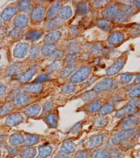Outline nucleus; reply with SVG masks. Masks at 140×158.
I'll return each mask as SVG.
<instances>
[{
  "instance_id": "obj_1",
  "label": "nucleus",
  "mask_w": 140,
  "mask_h": 158,
  "mask_svg": "<svg viewBox=\"0 0 140 158\" xmlns=\"http://www.w3.org/2000/svg\"><path fill=\"white\" fill-rule=\"evenodd\" d=\"M135 133V130L133 129H123L118 133L113 135L111 138V143L113 144H119L121 142L128 140L130 137H132Z\"/></svg>"
},
{
  "instance_id": "obj_2",
  "label": "nucleus",
  "mask_w": 140,
  "mask_h": 158,
  "mask_svg": "<svg viewBox=\"0 0 140 158\" xmlns=\"http://www.w3.org/2000/svg\"><path fill=\"white\" fill-rule=\"evenodd\" d=\"M103 141V136L101 135H97L91 137L86 142V147L88 149L97 148L100 146Z\"/></svg>"
},
{
  "instance_id": "obj_3",
  "label": "nucleus",
  "mask_w": 140,
  "mask_h": 158,
  "mask_svg": "<svg viewBox=\"0 0 140 158\" xmlns=\"http://www.w3.org/2000/svg\"><path fill=\"white\" fill-rule=\"evenodd\" d=\"M140 122V119L138 115L129 117L124 120L121 124L120 128L123 129H132V127L137 126Z\"/></svg>"
},
{
  "instance_id": "obj_4",
  "label": "nucleus",
  "mask_w": 140,
  "mask_h": 158,
  "mask_svg": "<svg viewBox=\"0 0 140 158\" xmlns=\"http://www.w3.org/2000/svg\"><path fill=\"white\" fill-rule=\"evenodd\" d=\"M90 73V69L88 68L81 69L74 75L72 76L71 80L74 82H79L83 81L88 77Z\"/></svg>"
},
{
  "instance_id": "obj_5",
  "label": "nucleus",
  "mask_w": 140,
  "mask_h": 158,
  "mask_svg": "<svg viewBox=\"0 0 140 158\" xmlns=\"http://www.w3.org/2000/svg\"><path fill=\"white\" fill-rule=\"evenodd\" d=\"M135 103H129L126 106L117 111L116 114V117L118 118H121L122 117L129 115L133 113L135 109Z\"/></svg>"
},
{
  "instance_id": "obj_6",
  "label": "nucleus",
  "mask_w": 140,
  "mask_h": 158,
  "mask_svg": "<svg viewBox=\"0 0 140 158\" xmlns=\"http://www.w3.org/2000/svg\"><path fill=\"white\" fill-rule=\"evenodd\" d=\"M28 45L26 43H19L14 51V56L16 58H23L27 52Z\"/></svg>"
},
{
  "instance_id": "obj_7",
  "label": "nucleus",
  "mask_w": 140,
  "mask_h": 158,
  "mask_svg": "<svg viewBox=\"0 0 140 158\" xmlns=\"http://www.w3.org/2000/svg\"><path fill=\"white\" fill-rule=\"evenodd\" d=\"M37 69L35 67H33L30 69H29L27 72H25L24 73L20 75L18 77V81L20 82V83L25 82L30 80L31 77L34 76L35 73H36Z\"/></svg>"
},
{
  "instance_id": "obj_8",
  "label": "nucleus",
  "mask_w": 140,
  "mask_h": 158,
  "mask_svg": "<svg viewBox=\"0 0 140 158\" xmlns=\"http://www.w3.org/2000/svg\"><path fill=\"white\" fill-rule=\"evenodd\" d=\"M30 98L27 95L23 94H18L15 97L14 103L18 106H24L29 102Z\"/></svg>"
},
{
  "instance_id": "obj_9",
  "label": "nucleus",
  "mask_w": 140,
  "mask_h": 158,
  "mask_svg": "<svg viewBox=\"0 0 140 158\" xmlns=\"http://www.w3.org/2000/svg\"><path fill=\"white\" fill-rule=\"evenodd\" d=\"M44 15V10L42 7H36L33 11L32 17L33 20L35 21H40L42 20Z\"/></svg>"
},
{
  "instance_id": "obj_10",
  "label": "nucleus",
  "mask_w": 140,
  "mask_h": 158,
  "mask_svg": "<svg viewBox=\"0 0 140 158\" xmlns=\"http://www.w3.org/2000/svg\"><path fill=\"white\" fill-rule=\"evenodd\" d=\"M112 82H113L112 81V80H110V79L104 80L103 81L100 82V83H97L94 89L96 90H100V91L107 90L108 89L110 88V87H111Z\"/></svg>"
},
{
  "instance_id": "obj_11",
  "label": "nucleus",
  "mask_w": 140,
  "mask_h": 158,
  "mask_svg": "<svg viewBox=\"0 0 140 158\" xmlns=\"http://www.w3.org/2000/svg\"><path fill=\"white\" fill-rule=\"evenodd\" d=\"M93 158H110L111 154L109 151L104 149H99L94 151L92 154Z\"/></svg>"
},
{
  "instance_id": "obj_12",
  "label": "nucleus",
  "mask_w": 140,
  "mask_h": 158,
  "mask_svg": "<svg viewBox=\"0 0 140 158\" xmlns=\"http://www.w3.org/2000/svg\"><path fill=\"white\" fill-rule=\"evenodd\" d=\"M61 33L56 32L49 33L44 38V41L47 43H53L58 41L61 37Z\"/></svg>"
},
{
  "instance_id": "obj_13",
  "label": "nucleus",
  "mask_w": 140,
  "mask_h": 158,
  "mask_svg": "<svg viewBox=\"0 0 140 158\" xmlns=\"http://www.w3.org/2000/svg\"><path fill=\"white\" fill-rule=\"evenodd\" d=\"M15 25L17 27L23 28L27 25V18L25 15H19L14 20Z\"/></svg>"
},
{
  "instance_id": "obj_14",
  "label": "nucleus",
  "mask_w": 140,
  "mask_h": 158,
  "mask_svg": "<svg viewBox=\"0 0 140 158\" xmlns=\"http://www.w3.org/2000/svg\"><path fill=\"white\" fill-rule=\"evenodd\" d=\"M108 122L109 120L107 118L101 116L95 118L93 124L97 128H103L108 124Z\"/></svg>"
},
{
  "instance_id": "obj_15",
  "label": "nucleus",
  "mask_w": 140,
  "mask_h": 158,
  "mask_svg": "<svg viewBox=\"0 0 140 158\" xmlns=\"http://www.w3.org/2000/svg\"><path fill=\"white\" fill-rule=\"evenodd\" d=\"M56 46L53 44H47L42 49V53L44 56L51 55L56 51Z\"/></svg>"
},
{
  "instance_id": "obj_16",
  "label": "nucleus",
  "mask_w": 140,
  "mask_h": 158,
  "mask_svg": "<svg viewBox=\"0 0 140 158\" xmlns=\"http://www.w3.org/2000/svg\"><path fill=\"white\" fill-rule=\"evenodd\" d=\"M62 149L64 152L67 153L73 152L76 150V144L69 141H66L63 144Z\"/></svg>"
},
{
  "instance_id": "obj_17",
  "label": "nucleus",
  "mask_w": 140,
  "mask_h": 158,
  "mask_svg": "<svg viewBox=\"0 0 140 158\" xmlns=\"http://www.w3.org/2000/svg\"><path fill=\"white\" fill-rule=\"evenodd\" d=\"M16 12V10L14 8L9 7L4 10V11L2 13L1 16L4 20H9L13 15H15Z\"/></svg>"
},
{
  "instance_id": "obj_18",
  "label": "nucleus",
  "mask_w": 140,
  "mask_h": 158,
  "mask_svg": "<svg viewBox=\"0 0 140 158\" xmlns=\"http://www.w3.org/2000/svg\"><path fill=\"white\" fill-rule=\"evenodd\" d=\"M60 6H61V5H60L59 3H56L54 4L49 9L47 14V17L49 19L53 18L54 17H55L57 15V13H58V11L59 10Z\"/></svg>"
},
{
  "instance_id": "obj_19",
  "label": "nucleus",
  "mask_w": 140,
  "mask_h": 158,
  "mask_svg": "<svg viewBox=\"0 0 140 158\" xmlns=\"http://www.w3.org/2000/svg\"><path fill=\"white\" fill-rule=\"evenodd\" d=\"M122 66H123L122 62L118 61V62H117L114 64L113 65V66L110 67V68L108 69L107 73L109 75L114 74V73H117L120 70Z\"/></svg>"
},
{
  "instance_id": "obj_20",
  "label": "nucleus",
  "mask_w": 140,
  "mask_h": 158,
  "mask_svg": "<svg viewBox=\"0 0 140 158\" xmlns=\"http://www.w3.org/2000/svg\"><path fill=\"white\" fill-rule=\"evenodd\" d=\"M42 90V86L38 84H32V85H27L25 88V90L28 92L31 93H39Z\"/></svg>"
},
{
  "instance_id": "obj_21",
  "label": "nucleus",
  "mask_w": 140,
  "mask_h": 158,
  "mask_svg": "<svg viewBox=\"0 0 140 158\" xmlns=\"http://www.w3.org/2000/svg\"><path fill=\"white\" fill-rule=\"evenodd\" d=\"M42 33L38 31H32L27 33L26 36V39L30 41H35L39 39L41 37Z\"/></svg>"
},
{
  "instance_id": "obj_22",
  "label": "nucleus",
  "mask_w": 140,
  "mask_h": 158,
  "mask_svg": "<svg viewBox=\"0 0 140 158\" xmlns=\"http://www.w3.org/2000/svg\"><path fill=\"white\" fill-rule=\"evenodd\" d=\"M123 39V35L120 33H114L110 35L109 39V41L112 44H116L120 43Z\"/></svg>"
},
{
  "instance_id": "obj_23",
  "label": "nucleus",
  "mask_w": 140,
  "mask_h": 158,
  "mask_svg": "<svg viewBox=\"0 0 140 158\" xmlns=\"http://www.w3.org/2000/svg\"><path fill=\"white\" fill-rule=\"evenodd\" d=\"M117 7L116 6H111L110 7H108L105 10V15L106 17L111 18L113 16H115L117 13Z\"/></svg>"
},
{
  "instance_id": "obj_24",
  "label": "nucleus",
  "mask_w": 140,
  "mask_h": 158,
  "mask_svg": "<svg viewBox=\"0 0 140 158\" xmlns=\"http://www.w3.org/2000/svg\"><path fill=\"white\" fill-rule=\"evenodd\" d=\"M76 69V66L74 65H70L63 70L61 73V77L63 78L67 77L71 73Z\"/></svg>"
},
{
  "instance_id": "obj_25",
  "label": "nucleus",
  "mask_w": 140,
  "mask_h": 158,
  "mask_svg": "<svg viewBox=\"0 0 140 158\" xmlns=\"http://www.w3.org/2000/svg\"><path fill=\"white\" fill-rule=\"evenodd\" d=\"M114 106L113 104H107L103 106L101 109L100 113L102 115H104L108 114L109 113H111L114 110Z\"/></svg>"
},
{
  "instance_id": "obj_26",
  "label": "nucleus",
  "mask_w": 140,
  "mask_h": 158,
  "mask_svg": "<svg viewBox=\"0 0 140 158\" xmlns=\"http://www.w3.org/2000/svg\"><path fill=\"white\" fill-rule=\"evenodd\" d=\"M61 18L64 19L69 18L72 15V11L69 6L64 7L61 10L60 13Z\"/></svg>"
},
{
  "instance_id": "obj_27",
  "label": "nucleus",
  "mask_w": 140,
  "mask_h": 158,
  "mask_svg": "<svg viewBox=\"0 0 140 158\" xmlns=\"http://www.w3.org/2000/svg\"><path fill=\"white\" fill-rule=\"evenodd\" d=\"M20 69H21V65L18 64L13 65L8 70V73L10 76L15 75L20 71Z\"/></svg>"
},
{
  "instance_id": "obj_28",
  "label": "nucleus",
  "mask_w": 140,
  "mask_h": 158,
  "mask_svg": "<svg viewBox=\"0 0 140 158\" xmlns=\"http://www.w3.org/2000/svg\"><path fill=\"white\" fill-rule=\"evenodd\" d=\"M60 67H61V63L58 62H56L52 63L51 64L47 67L46 71L48 73H52L58 70V69H59Z\"/></svg>"
},
{
  "instance_id": "obj_29",
  "label": "nucleus",
  "mask_w": 140,
  "mask_h": 158,
  "mask_svg": "<svg viewBox=\"0 0 140 158\" xmlns=\"http://www.w3.org/2000/svg\"><path fill=\"white\" fill-rule=\"evenodd\" d=\"M40 111V107L38 106H33L26 110V113L28 115H34L37 114Z\"/></svg>"
},
{
  "instance_id": "obj_30",
  "label": "nucleus",
  "mask_w": 140,
  "mask_h": 158,
  "mask_svg": "<svg viewBox=\"0 0 140 158\" xmlns=\"http://www.w3.org/2000/svg\"><path fill=\"white\" fill-rule=\"evenodd\" d=\"M101 106V104L100 102H96L90 104L88 106V108L89 110L91 112H95L100 109Z\"/></svg>"
},
{
  "instance_id": "obj_31",
  "label": "nucleus",
  "mask_w": 140,
  "mask_h": 158,
  "mask_svg": "<svg viewBox=\"0 0 140 158\" xmlns=\"http://www.w3.org/2000/svg\"><path fill=\"white\" fill-rule=\"evenodd\" d=\"M97 94H95V92H89L85 93L83 95V98L86 101H90L93 100L94 99L97 98Z\"/></svg>"
},
{
  "instance_id": "obj_32",
  "label": "nucleus",
  "mask_w": 140,
  "mask_h": 158,
  "mask_svg": "<svg viewBox=\"0 0 140 158\" xmlns=\"http://www.w3.org/2000/svg\"><path fill=\"white\" fill-rule=\"evenodd\" d=\"M62 23H63V22L61 20H53L50 22H49V24L47 25V28L50 30L54 29V28L60 26Z\"/></svg>"
},
{
  "instance_id": "obj_33",
  "label": "nucleus",
  "mask_w": 140,
  "mask_h": 158,
  "mask_svg": "<svg viewBox=\"0 0 140 158\" xmlns=\"http://www.w3.org/2000/svg\"><path fill=\"white\" fill-rule=\"evenodd\" d=\"M97 24L99 25V27L101 29L105 30H109L110 28L111 27V23H110L109 22L106 21H99Z\"/></svg>"
},
{
  "instance_id": "obj_34",
  "label": "nucleus",
  "mask_w": 140,
  "mask_h": 158,
  "mask_svg": "<svg viewBox=\"0 0 140 158\" xmlns=\"http://www.w3.org/2000/svg\"><path fill=\"white\" fill-rule=\"evenodd\" d=\"M13 106L11 104H6L3 107L0 109V115L6 114L12 111Z\"/></svg>"
},
{
  "instance_id": "obj_35",
  "label": "nucleus",
  "mask_w": 140,
  "mask_h": 158,
  "mask_svg": "<svg viewBox=\"0 0 140 158\" xmlns=\"http://www.w3.org/2000/svg\"><path fill=\"white\" fill-rule=\"evenodd\" d=\"M88 6L86 5V3H82L77 6V12L80 14H85L88 12Z\"/></svg>"
},
{
  "instance_id": "obj_36",
  "label": "nucleus",
  "mask_w": 140,
  "mask_h": 158,
  "mask_svg": "<svg viewBox=\"0 0 140 158\" xmlns=\"http://www.w3.org/2000/svg\"><path fill=\"white\" fill-rule=\"evenodd\" d=\"M39 52V48L38 46L33 47L30 51V57L31 59H35L37 57Z\"/></svg>"
},
{
  "instance_id": "obj_37",
  "label": "nucleus",
  "mask_w": 140,
  "mask_h": 158,
  "mask_svg": "<svg viewBox=\"0 0 140 158\" xmlns=\"http://www.w3.org/2000/svg\"><path fill=\"white\" fill-rule=\"evenodd\" d=\"M62 56H63V52L61 51H55L53 54H51L50 59L53 61L56 60L61 59Z\"/></svg>"
},
{
  "instance_id": "obj_38",
  "label": "nucleus",
  "mask_w": 140,
  "mask_h": 158,
  "mask_svg": "<svg viewBox=\"0 0 140 158\" xmlns=\"http://www.w3.org/2000/svg\"><path fill=\"white\" fill-rule=\"evenodd\" d=\"M30 3L29 1H21L19 4V9L21 11H25L30 7Z\"/></svg>"
},
{
  "instance_id": "obj_39",
  "label": "nucleus",
  "mask_w": 140,
  "mask_h": 158,
  "mask_svg": "<svg viewBox=\"0 0 140 158\" xmlns=\"http://www.w3.org/2000/svg\"><path fill=\"white\" fill-rule=\"evenodd\" d=\"M50 79V77L47 74H42L41 76L38 77L35 80L34 82L35 83H41L44 81H48Z\"/></svg>"
},
{
  "instance_id": "obj_40",
  "label": "nucleus",
  "mask_w": 140,
  "mask_h": 158,
  "mask_svg": "<svg viewBox=\"0 0 140 158\" xmlns=\"http://www.w3.org/2000/svg\"><path fill=\"white\" fill-rule=\"evenodd\" d=\"M119 144H120L121 149L123 150H129V149H130L132 147V143L129 141H127V140L121 142Z\"/></svg>"
},
{
  "instance_id": "obj_41",
  "label": "nucleus",
  "mask_w": 140,
  "mask_h": 158,
  "mask_svg": "<svg viewBox=\"0 0 140 158\" xmlns=\"http://www.w3.org/2000/svg\"><path fill=\"white\" fill-rule=\"evenodd\" d=\"M47 120L49 122V123L52 126H54L56 125V115L54 114H50L47 117Z\"/></svg>"
},
{
  "instance_id": "obj_42",
  "label": "nucleus",
  "mask_w": 140,
  "mask_h": 158,
  "mask_svg": "<svg viewBox=\"0 0 140 158\" xmlns=\"http://www.w3.org/2000/svg\"><path fill=\"white\" fill-rule=\"evenodd\" d=\"M63 92L65 93H71L74 91V90H75V87L73 85H66L64 86L63 88Z\"/></svg>"
},
{
  "instance_id": "obj_43",
  "label": "nucleus",
  "mask_w": 140,
  "mask_h": 158,
  "mask_svg": "<svg viewBox=\"0 0 140 158\" xmlns=\"http://www.w3.org/2000/svg\"><path fill=\"white\" fill-rule=\"evenodd\" d=\"M89 153L86 151H80L76 153L75 158H88Z\"/></svg>"
},
{
  "instance_id": "obj_44",
  "label": "nucleus",
  "mask_w": 140,
  "mask_h": 158,
  "mask_svg": "<svg viewBox=\"0 0 140 158\" xmlns=\"http://www.w3.org/2000/svg\"><path fill=\"white\" fill-rule=\"evenodd\" d=\"M68 49L71 52H76L79 50V47L77 45V43H76V42H72L71 44H70Z\"/></svg>"
},
{
  "instance_id": "obj_45",
  "label": "nucleus",
  "mask_w": 140,
  "mask_h": 158,
  "mask_svg": "<svg viewBox=\"0 0 140 158\" xmlns=\"http://www.w3.org/2000/svg\"><path fill=\"white\" fill-rule=\"evenodd\" d=\"M81 128H82V124L81 123H78L72 128V129L71 130V132L72 134H76V133H78L81 130Z\"/></svg>"
},
{
  "instance_id": "obj_46",
  "label": "nucleus",
  "mask_w": 140,
  "mask_h": 158,
  "mask_svg": "<svg viewBox=\"0 0 140 158\" xmlns=\"http://www.w3.org/2000/svg\"><path fill=\"white\" fill-rule=\"evenodd\" d=\"M132 76L130 74H124L121 77V80L123 83H127L131 80Z\"/></svg>"
},
{
  "instance_id": "obj_47",
  "label": "nucleus",
  "mask_w": 140,
  "mask_h": 158,
  "mask_svg": "<svg viewBox=\"0 0 140 158\" xmlns=\"http://www.w3.org/2000/svg\"><path fill=\"white\" fill-rule=\"evenodd\" d=\"M130 97L134 98L138 95H140V86L135 89V90H133V91L131 92L130 94Z\"/></svg>"
},
{
  "instance_id": "obj_48",
  "label": "nucleus",
  "mask_w": 140,
  "mask_h": 158,
  "mask_svg": "<svg viewBox=\"0 0 140 158\" xmlns=\"http://www.w3.org/2000/svg\"><path fill=\"white\" fill-rule=\"evenodd\" d=\"M53 103L51 102L50 101L49 102H47V103H45V104L44 106V108H43V111L44 112H47L50 110L53 107Z\"/></svg>"
},
{
  "instance_id": "obj_49",
  "label": "nucleus",
  "mask_w": 140,
  "mask_h": 158,
  "mask_svg": "<svg viewBox=\"0 0 140 158\" xmlns=\"http://www.w3.org/2000/svg\"><path fill=\"white\" fill-rule=\"evenodd\" d=\"M20 32H21L20 31L15 29V30L12 31V32L11 33V35H12L13 37H15V38L17 37L18 38L19 36H20L19 35H20Z\"/></svg>"
},
{
  "instance_id": "obj_50",
  "label": "nucleus",
  "mask_w": 140,
  "mask_h": 158,
  "mask_svg": "<svg viewBox=\"0 0 140 158\" xmlns=\"http://www.w3.org/2000/svg\"><path fill=\"white\" fill-rule=\"evenodd\" d=\"M76 58V56H74V55H71V56H68V57L67 58V62H73L74 60H75Z\"/></svg>"
},
{
  "instance_id": "obj_51",
  "label": "nucleus",
  "mask_w": 140,
  "mask_h": 158,
  "mask_svg": "<svg viewBox=\"0 0 140 158\" xmlns=\"http://www.w3.org/2000/svg\"><path fill=\"white\" fill-rule=\"evenodd\" d=\"M6 89L5 86L0 84V96L3 95L6 92Z\"/></svg>"
},
{
  "instance_id": "obj_52",
  "label": "nucleus",
  "mask_w": 140,
  "mask_h": 158,
  "mask_svg": "<svg viewBox=\"0 0 140 158\" xmlns=\"http://www.w3.org/2000/svg\"><path fill=\"white\" fill-rule=\"evenodd\" d=\"M135 104H137V106L140 108V98L137 100L136 102H135Z\"/></svg>"
},
{
  "instance_id": "obj_53",
  "label": "nucleus",
  "mask_w": 140,
  "mask_h": 158,
  "mask_svg": "<svg viewBox=\"0 0 140 158\" xmlns=\"http://www.w3.org/2000/svg\"><path fill=\"white\" fill-rule=\"evenodd\" d=\"M136 82H137V83H140V75L138 76L137 80H136Z\"/></svg>"
},
{
  "instance_id": "obj_54",
  "label": "nucleus",
  "mask_w": 140,
  "mask_h": 158,
  "mask_svg": "<svg viewBox=\"0 0 140 158\" xmlns=\"http://www.w3.org/2000/svg\"><path fill=\"white\" fill-rule=\"evenodd\" d=\"M137 6H138V7H140V1H137Z\"/></svg>"
},
{
  "instance_id": "obj_55",
  "label": "nucleus",
  "mask_w": 140,
  "mask_h": 158,
  "mask_svg": "<svg viewBox=\"0 0 140 158\" xmlns=\"http://www.w3.org/2000/svg\"><path fill=\"white\" fill-rule=\"evenodd\" d=\"M1 23H2V22H1V21L0 20V27H1Z\"/></svg>"
},
{
  "instance_id": "obj_56",
  "label": "nucleus",
  "mask_w": 140,
  "mask_h": 158,
  "mask_svg": "<svg viewBox=\"0 0 140 158\" xmlns=\"http://www.w3.org/2000/svg\"><path fill=\"white\" fill-rule=\"evenodd\" d=\"M0 59H1V56H0Z\"/></svg>"
}]
</instances>
